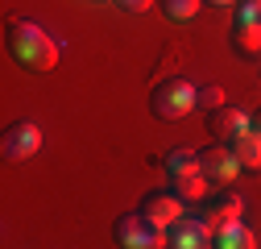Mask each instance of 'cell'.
<instances>
[{
  "mask_svg": "<svg viewBox=\"0 0 261 249\" xmlns=\"http://www.w3.org/2000/svg\"><path fill=\"white\" fill-rule=\"evenodd\" d=\"M182 204H187V200H182L178 191H149V195L141 200V212L149 216L158 229H170L178 216H182Z\"/></svg>",
  "mask_w": 261,
  "mask_h": 249,
  "instance_id": "ba28073f",
  "label": "cell"
},
{
  "mask_svg": "<svg viewBox=\"0 0 261 249\" xmlns=\"http://www.w3.org/2000/svg\"><path fill=\"white\" fill-rule=\"evenodd\" d=\"M5 42H9L13 62L25 67V71H50L54 62H58V42L46 34L38 21H29V17H13L9 21Z\"/></svg>",
  "mask_w": 261,
  "mask_h": 249,
  "instance_id": "6da1fadb",
  "label": "cell"
},
{
  "mask_svg": "<svg viewBox=\"0 0 261 249\" xmlns=\"http://www.w3.org/2000/svg\"><path fill=\"white\" fill-rule=\"evenodd\" d=\"M170 183H174V191H178L187 204L203 200V191H207V175H203V170H195V175H178V179H170Z\"/></svg>",
  "mask_w": 261,
  "mask_h": 249,
  "instance_id": "5bb4252c",
  "label": "cell"
},
{
  "mask_svg": "<svg viewBox=\"0 0 261 249\" xmlns=\"http://www.w3.org/2000/svg\"><path fill=\"white\" fill-rule=\"evenodd\" d=\"M228 42H232V50H237L241 58H249V62H261V25L232 17V29H228Z\"/></svg>",
  "mask_w": 261,
  "mask_h": 249,
  "instance_id": "30bf717a",
  "label": "cell"
},
{
  "mask_svg": "<svg viewBox=\"0 0 261 249\" xmlns=\"http://www.w3.org/2000/svg\"><path fill=\"white\" fill-rule=\"evenodd\" d=\"M158 9H162V17H166V21H174V25H187L195 13L203 9V0H158Z\"/></svg>",
  "mask_w": 261,
  "mask_h": 249,
  "instance_id": "4fadbf2b",
  "label": "cell"
},
{
  "mask_svg": "<svg viewBox=\"0 0 261 249\" xmlns=\"http://www.w3.org/2000/svg\"><path fill=\"white\" fill-rule=\"evenodd\" d=\"M212 229H216V212H212V216H203V212H182L178 220L166 229V245H174V249L212 245Z\"/></svg>",
  "mask_w": 261,
  "mask_h": 249,
  "instance_id": "277c9868",
  "label": "cell"
},
{
  "mask_svg": "<svg viewBox=\"0 0 261 249\" xmlns=\"http://www.w3.org/2000/svg\"><path fill=\"white\" fill-rule=\"evenodd\" d=\"M232 154L241 158V166H261V133L257 129H245L232 141Z\"/></svg>",
  "mask_w": 261,
  "mask_h": 249,
  "instance_id": "8fae6325",
  "label": "cell"
},
{
  "mask_svg": "<svg viewBox=\"0 0 261 249\" xmlns=\"http://www.w3.org/2000/svg\"><path fill=\"white\" fill-rule=\"evenodd\" d=\"M232 17H241V21H253V25H261V0H237Z\"/></svg>",
  "mask_w": 261,
  "mask_h": 249,
  "instance_id": "2e32d148",
  "label": "cell"
},
{
  "mask_svg": "<svg viewBox=\"0 0 261 249\" xmlns=\"http://www.w3.org/2000/svg\"><path fill=\"white\" fill-rule=\"evenodd\" d=\"M216 104H224V91H220V87H199V96H195V108L212 112Z\"/></svg>",
  "mask_w": 261,
  "mask_h": 249,
  "instance_id": "e0dca14e",
  "label": "cell"
},
{
  "mask_svg": "<svg viewBox=\"0 0 261 249\" xmlns=\"http://www.w3.org/2000/svg\"><path fill=\"white\" fill-rule=\"evenodd\" d=\"M162 170H166L170 179H178V175H195V170H199V154H191V150H170L166 158H162Z\"/></svg>",
  "mask_w": 261,
  "mask_h": 249,
  "instance_id": "7c38bea8",
  "label": "cell"
},
{
  "mask_svg": "<svg viewBox=\"0 0 261 249\" xmlns=\"http://www.w3.org/2000/svg\"><path fill=\"white\" fill-rule=\"evenodd\" d=\"M195 96H199V87L187 75H166L149 91V112L158 120H182L187 112H195Z\"/></svg>",
  "mask_w": 261,
  "mask_h": 249,
  "instance_id": "7a4b0ae2",
  "label": "cell"
},
{
  "mask_svg": "<svg viewBox=\"0 0 261 249\" xmlns=\"http://www.w3.org/2000/svg\"><path fill=\"white\" fill-rule=\"evenodd\" d=\"M249 129V108H241V104H216L212 112H207V133L216 137V141H224V145H232L241 133Z\"/></svg>",
  "mask_w": 261,
  "mask_h": 249,
  "instance_id": "8992f818",
  "label": "cell"
},
{
  "mask_svg": "<svg viewBox=\"0 0 261 249\" xmlns=\"http://www.w3.org/2000/svg\"><path fill=\"white\" fill-rule=\"evenodd\" d=\"M112 5H116V9H124V13H145L153 0H112Z\"/></svg>",
  "mask_w": 261,
  "mask_h": 249,
  "instance_id": "ac0fdd59",
  "label": "cell"
},
{
  "mask_svg": "<svg viewBox=\"0 0 261 249\" xmlns=\"http://www.w3.org/2000/svg\"><path fill=\"white\" fill-rule=\"evenodd\" d=\"M241 208H245V200H241V195H224V200L216 204V220H237Z\"/></svg>",
  "mask_w": 261,
  "mask_h": 249,
  "instance_id": "9a60e30c",
  "label": "cell"
},
{
  "mask_svg": "<svg viewBox=\"0 0 261 249\" xmlns=\"http://www.w3.org/2000/svg\"><path fill=\"white\" fill-rule=\"evenodd\" d=\"M79 5H100V0H79Z\"/></svg>",
  "mask_w": 261,
  "mask_h": 249,
  "instance_id": "44dd1931",
  "label": "cell"
},
{
  "mask_svg": "<svg viewBox=\"0 0 261 249\" xmlns=\"http://www.w3.org/2000/svg\"><path fill=\"white\" fill-rule=\"evenodd\" d=\"M199 170L207 175V183H232L237 175H241V158L232 154V145H224V141H216V145H207L203 154H199Z\"/></svg>",
  "mask_w": 261,
  "mask_h": 249,
  "instance_id": "52a82bcc",
  "label": "cell"
},
{
  "mask_svg": "<svg viewBox=\"0 0 261 249\" xmlns=\"http://www.w3.org/2000/svg\"><path fill=\"white\" fill-rule=\"evenodd\" d=\"M212 245L216 249H253L257 245V233L241 220H216V229H212Z\"/></svg>",
  "mask_w": 261,
  "mask_h": 249,
  "instance_id": "9c48e42d",
  "label": "cell"
},
{
  "mask_svg": "<svg viewBox=\"0 0 261 249\" xmlns=\"http://www.w3.org/2000/svg\"><path fill=\"white\" fill-rule=\"evenodd\" d=\"M42 150V129L34 120H13L5 137H0V154H5L9 162H25V158H34V154Z\"/></svg>",
  "mask_w": 261,
  "mask_h": 249,
  "instance_id": "5b68a950",
  "label": "cell"
},
{
  "mask_svg": "<svg viewBox=\"0 0 261 249\" xmlns=\"http://www.w3.org/2000/svg\"><path fill=\"white\" fill-rule=\"evenodd\" d=\"M112 237H116V245H120V249H158V245H166V229H158L141 208H137V212L116 216Z\"/></svg>",
  "mask_w": 261,
  "mask_h": 249,
  "instance_id": "3957f363",
  "label": "cell"
},
{
  "mask_svg": "<svg viewBox=\"0 0 261 249\" xmlns=\"http://www.w3.org/2000/svg\"><path fill=\"white\" fill-rule=\"evenodd\" d=\"M249 129H257V133H261V108H253V112H249Z\"/></svg>",
  "mask_w": 261,
  "mask_h": 249,
  "instance_id": "d6986e66",
  "label": "cell"
},
{
  "mask_svg": "<svg viewBox=\"0 0 261 249\" xmlns=\"http://www.w3.org/2000/svg\"><path fill=\"white\" fill-rule=\"evenodd\" d=\"M203 5H216V9H232L237 0H203Z\"/></svg>",
  "mask_w": 261,
  "mask_h": 249,
  "instance_id": "ffe728a7",
  "label": "cell"
}]
</instances>
